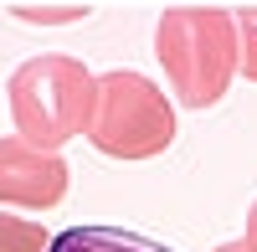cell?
<instances>
[{
    "mask_svg": "<svg viewBox=\"0 0 257 252\" xmlns=\"http://www.w3.org/2000/svg\"><path fill=\"white\" fill-rule=\"evenodd\" d=\"M242 247H247V252H257V201L247 206V232H242Z\"/></svg>",
    "mask_w": 257,
    "mask_h": 252,
    "instance_id": "obj_8",
    "label": "cell"
},
{
    "mask_svg": "<svg viewBox=\"0 0 257 252\" xmlns=\"http://www.w3.org/2000/svg\"><path fill=\"white\" fill-rule=\"evenodd\" d=\"M98 77L67 52H41L11 72V113L26 144L62 150L67 139L88 129Z\"/></svg>",
    "mask_w": 257,
    "mask_h": 252,
    "instance_id": "obj_2",
    "label": "cell"
},
{
    "mask_svg": "<svg viewBox=\"0 0 257 252\" xmlns=\"http://www.w3.org/2000/svg\"><path fill=\"white\" fill-rule=\"evenodd\" d=\"M26 21H72L77 11H21Z\"/></svg>",
    "mask_w": 257,
    "mask_h": 252,
    "instance_id": "obj_9",
    "label": "cell"
},
{
    "mask_svg": "<svg viewBox=\"0 0 257 252\" xmlns=\"http://www.w3.org/2000/svg\"><path fill=\"white\" fill-rule=\"evenodd\" d=\"M47 252H175V247L139 237V232H123V226H72V232L52 237Z\"/></svg>",
    "mask_w": 257,
    "mask_h": 252,
    "instance_id": "obj_5",
    "label": "cell"
},
{
    "mask_svg": "<svg viewBox=\"0 0 257 252\" xmlns=\"http://www.w3.org/2000/svg\"><path fill=\"white\" fill-rule=\"evenodd\" d=\"M67 185H72V175L57 150H36L21 134L0 139V206L47 211V206H62Z\"/></svg>",
    "mask_w": 257,
    "mask_h": 252,
    "instance_id": "obj_4",
    "label": "cell"
},
{
    "mask_svg": "<svg viewBox=\"0 0 257 252\" xmlns=\"http://www.w3.org/2000/svg\"><path fill=\"white\" fill-rule=\"evenodd\" d=\"M237 72H247V82H257V6L252 11H237Z\"/></svg>",
    "mask_w": 257,
    "mask_h": 252,
    "instance_id": "obj_7",
    "label": "cell"
},
{
    "mask_svg": "<svg viewBox=\"0 0 257 252\" xmlns=\"http://www.w3.org/2000/svg\"><path fill=\"white\" fill-rule=\"evenodd\" d=\"M82 134L108 160H155L175 144V103L144 72H103Z\"/></svg>",
    "mask_w": 257,
    "mask_h": 252,
    "instance_id": "obj_3",
    "label": "cell"
},
{
    "mask_svg": "<svg viewBox=\"0 0 257 252\" xmlns=\"http://www.w3.org/2000/svg\"><path fill=\"white\" fill-rule=\"evenodd\" d=\"M155 52L165 82L175 88V103L190 113L216 108L237 77V16L216 6H170L155 26Z\"/></svg>",
    "mask_w": 257,
    "mask_h": 252,
    "instance_id": "obj_1",
    "label": "cell"
},
{
    "mask_svg": "<svg viewBox=\"0 0 257 252\" xmlns=\"http://www.w3.org/2000/svg\"><path fill=\"white\" fill-rule=\"evenodd\" d=\"M47 247H52V232L41 221H21L0 211V252H47Z\"/></svg>",
    "mask_w": 257,
    "mask_h": 252,
    "instance_id": "obj_6",
    "label": "cell"
},
{
    "mask_svg": "<svg viewBox=\"0 0 257 252\" xmlns=\"http://www.w3.org/2000/svg\"><path fill=\"white\" fill-rule=\"evenodd\" d=\"M211 252H247L242 242H221V247H211Z\"/></svg>",
    "mask_w": 257,
    "mask_h": 252,
    "instance_id": "obj_10",
    "label": "cell"
}]
</instances>
